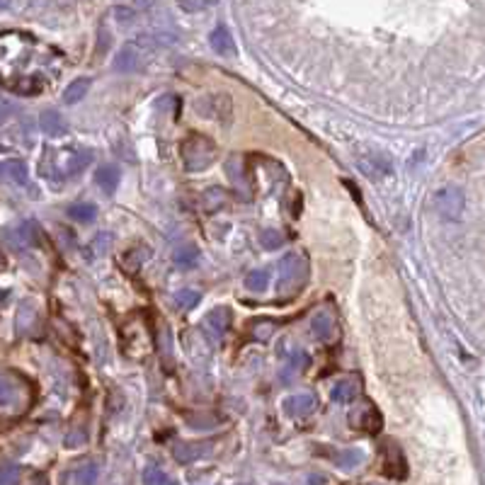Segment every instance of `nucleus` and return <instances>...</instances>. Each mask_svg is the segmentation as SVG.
Returning a JSON list of instances; mask_svg holds the SVG:
<instances>
[{
    "label": "nucleus",
    "instance_id": "obj_1",
    "mask_svg": "<svg viewBox=\"0 0 485 485\" xmlns=\"http://www.w3.org/2000/svg\"><path fill=\"white\" fill-rule=\"evenodd\" d=\"M242 170H245V185L252 194H272L287 182L284 168L272 158H250L242 163Z\"/></svg>",
    "mask_w": 485,
    "mask_h": 485
},
{
    "label": "nucleus",
    "instance_id": "obj_2",
    "mask_svg": "<svg viewBox=\"0 0 485 485\" xmlns=\"http://www.w3.org/2000/svg\"><path fill=\"white\" fill-rule=\"evenodd\" d=\"M61 156H63V158L58 161L54 151H46L44 163H41V175L49 177V182H51V180L61 182V180H66V177L78 175V173H82V170H85L87 165H90V161H92V151L78 149V146H73V149H66V151L61 153Z\"/></svg>",
    "mask_w": 485,
    "mask_h": 485
},
{
    "label": "nucleus",
    "instance_id": "obj_3",
    "mask_svg": "<svg viewBox=\"0 0 485 485\" xmlns=\"http://www.w3.org/2000/svg\"><path fill=\"white\" fill-rule=\"evenodd\" d=\"M180 156H182V165H185L187 173H202V170L211 168V163L216 161L218 149L209 136L189 134L180 144Z\"/></svg>",
    "mask_w": 485,
    "mask_h": 485
},
{
    "label": "nucleus",
    "instance_id": "obj_4",
    "mask_svg": "<svg viewBox=\"0 0 485 485\" xmlns=\"http://www.w3.org/2000/svg\"><path fill=\"white\" fill-rule=\"evenodd\" d=\"M279 297L284 299H294L301 289L306 287L309 282V260L306 255H299V252H289V255L282 257L279 262Z\"/></svg>",
    "mask_w": 485,
    "mask_h": 485
},
{
    "label": "nucleus",
    "instance_id": "obj_5",
    "mask_svg": "<svg viewBox=\"0 0 485 485\" xmlns=\"http://www.w3.org/2000/svg\"><path fill=\"white\" fill-rule=\"evenodd\" d=\"M347 420H350V427L359 430V432H366V435H378L383 427L381 412H378L376 405L369 403V400L362 405H357V407H352Z\"/></svg>",
    "mask_w": 485,
    "mask_h": 485
},
{
    "label": "nucleus",
    "instance_id": "obj_6",
    "mask_svg": "<svg viewBox=\"0 0 485 485\" xmlns=\"http://www.w3.org/2000/svg\"><path fill=\"white\" fill-rule=\"evenodd\" d=\"M311 333L318 342H325V345H330V342L337 340V335H340V325H337V316L330 306L318 309L316 313H313Z\"/></svg>",
    "mask_w": 485,
    "mask_h": 485
},
{
    "label": "nucleus",
    "instance_id": "obj_7",
    "mask_svg": "<svg viewBox=\"0 0 485 485\" xmlns=\"http://www.w3.org/2000/svg\"><path fill=\"white\" fill-rule=\"evenodd\" d=\"M41 233L39 226L34 221H20L15 226L5 228V240L13 250H27V247H34L39 242Z\"/></svg>",
    "mask_w": 485,
    "mask_h": 485
},
{
    "label": "nucleus",
    "instance_id": "obj_8",
    "mask_svg": "<svg viewBox=\"0 0 485 485\" xmlns=\"http://www.w3.org/2000/svg\"><path fill=\"white\" fill-rule=\"evenodd\" d=\"M435 206L442 216L449 218V221H457L464 211V192L457 187H444L435 194Z\"/></svg>",
    "mask_w": 485,
    "mask_h": 485
},
{
    "label": "nucleus",
    "instance_id": "obj_9",
    "mask_svg": "<svg viewBox=\"0 0 485 485\" xmlns=\"http://www.w3.org/2000/svg\"><path fill=\"white\" fill-rule=\"evenodd\" d=\"M383 473L393 481H403L407 476V461L395 442H386L383 447Z\"/></svg>",
    "mask_w": 485,
    "mask_h": 485
},
{
    "label": "nucleus",
    "instance_id": "obj_10",
    "mask_svg": "<svg viewBox=\"0 0 485 485\" xmlns=\"http://www.w3.org/2000/svg\"><path fill=\"white\" fill-rule=\"evenodd\" d=\"M316 395L313 393H294L289 398H284L282 410L287 412L289 417H309L311 412H316Z\"/></svg>",
    "mask_w": 485,
    "mask_h": 485
},
{
    "label": "nucleus",
    "instance_id": "obj_11",
    "mask_svg": "<svg viewBox=\"0 0 485 485\" xmlns=\"http://www.w3.org/2000/svg\"><path fill=\"white\" fill-rule=\"evenodd\" d=\"M144 68V49L139 44H127L114 58V70L119 73H136V70Z\"/></svg>",
    "mask_w": 485,
    "mask_h": 485
},
{
    "label": "nucleus",
    "instance_id": "obj_12",
    "mask_svg": "<svg viewBox=\"0 0 485 485\" xmlns=\"http://www.w3.org/2000/svg\"><path fill=\"white\" fill-rule=\"evenodd\" d=\"M359 170H362L364 175L369 177H383V175H391V161H388L386 156H381V153L376 151H366L359 156Z\"/></svg>",
    "mask_w": 485,
    "mask_h": 485
},
{
    "label": "nucleus",
    "instance_id": "obj_13",
    "mask_svg": "<svg viewBox=\"0 0 485 485\" xmlns=\"http://www.w3.org/2000/svg\"><path fill=\"white\" fill-rule=\"evenodd\" d=\"M211 452V442H180L173 449V457L180 464H192V461L204 459Z\"/></svg>",
    "mask_w": 485,
    "mask_h": 485
},
{
    "label": "nucleus",
    "instance_id": "obj_14",
    "mask_svg": "<svg viewBox=\"0 0 485 485\" xmlns=\"http://www.w3.org/2000/svg\"><path fill=\"white\" fill-rule=\"evenodd\" d=\"M230 323H233V313H230V309H226V306H216V309L209 311V316H206V330H209V335H214L216 340L221 335L228 333Z\"/></svg>",
    "mask_w": 485,
    "mask_h": 485
},
{
    "label": "nucleus",
    "instance_id": "obj_15",
    "mask_svg": "<svg viewBox=\"0 0 485 485\" xmlns=\"http://www.w3.org/2000/svg\"><path fill=\"white\" fill-rule=\"evenodd\" d=\"M0 180L10 185L25 187L29 182V170L25 161H0Z\"/></svg>",
    "mask_w": 485,
    "mask_h": 485
},
{
    "label": "nucleus",
    "instance_id": "obj_16",
    "mask_svg": "<svg viewBox=\"0 0 485 485\" xmlns=\"http://www.w3.org/2000/svg\"><path fill=\"white\" fill-rule=\"evenodd\" d=\"M362 393V378L357 374L345 376L342 381H337L333 386V400L335 403H350L357 395Z\"/></svg>",
    "mask_w": 485,
    "mask_h": 485
},
{
    "label": "nucleus",
    "instance_id": "obj_17",
    "mask_svg": "<svg viewBox=\"0 0 485 485\" xmlns=\"http://www.w3.org/2000/svg\"><path fill=\"white\" fill-rule=\"evenodd\" d=\"M39 127H41V132H44L46 136H51V139H58V136H66L68 134V122L63 119L61 112H56V110L41 112Z\"/></svg>",
    "mask_w": 485,
    "mask_h": 485
},
{
    "label": "nucleus",
    "instance_id": "obj_18",
    "mask_svg": "<svg viewBox=\"0 0 485 485\" xmlns=\"http://www.w3.org/2000/svg\"><path fill=\"white\" fill-rule=\"evenodd\" d=\"M119 180H122V170L117 163H105L97 168V173H95V182H97V187L102 189L105 194H112L117 187H119Z\"/></svg>",
    "mask_w": 485,
    "mask_h": 485
},
{
    "label": "nucleus",
    "instance_id": "obj_19",
    "mask_svg": "<svg viewBox=\"0 0 485 485\" xmlns=\"http://www.w3.org/2000/svg\"><path fill=\"white\" fill-rule=\"evenodd\" d=\"M68 478L70 485H95L100 478V464L97 461H82V464L70 469Z\"/></svg>",
    "mask_w": 485,
    "mask_h": 485
},
{
    "label": "nucleus",
    "instance_id": "obj_20",
    "mask_svg": "<svg viewBox=\"0 0 485 485\" xmlns=\"http://www.w3.org/2000/svg\"><path fill=\"white\" fill-rule=\"evenodd\" d=\"M209 44H211V49H214L218 56H235V41H233L230 32L223 25L211 29Z\"/></svg>",
    "mask_w": 485,
    "mask_h": 485
},
{
    "label": "nucleus",
    "instance_id": "obj_21",
    "mask_svg": "<svg viewBox=\"0 0 485 485\" xmlns=\"http://www.w3.org/2000/svg\"><path fill=\"white\" fill-rule=\"evenodd\" d=\"M226 202H228L226 189L218 187V185L206 187L202 192V209L206 211V214H216L218 209H223V206H226Z\"/></svg>",
    "mask_w": 485,
    "mask_h": 485
},
{
    "label": "nucleus",
    "instance_id": "obj_22",
    "mask_svg": "<svg viewBox=\"0 0 485 485\" xmlns=\"http://www.w3.org/2000/svg\"><path fill=\"white\" fill-rule=\"evenodd\" d=\"M110 247H112V233H107V230H102V233H97V235H95V238L85 245V250H82V257H85L87 262H90V260H100V257L107 255Z\"/></svg>",
    "mask_w": 485,
    "mask_h": 485
},
{
    "label": "nucleus",
    "instance_id": "obj_23",
    "mask_svg": "<svg viewBox=\"0 0 485 485\" xmlns=\"http://www.w3.org/2000/svg\"><path fill=\"white\" fill-rule=\"evenodd\" d=\"M199 257H202V250H199L194 242H182V245L173 252L175 265L177 267H185V270L194 267V265L199 262Z\"/></svg>",
    "mask_w": 485,
    "mask_h": 485
},
{
    "label": "nucleus",
    "instance_id": "obj_24",
    "mask_svg": "<svg viewBox=\"0 0 485 485\" xmlns=\"http://www.w3.org/2000/svg\"><path fill=\"white\" fill-rule=\"evenodd\" d=\"M66 214H68V218H73V221L87 223V221H95V216H97V206L90 204V202H75V204L68 206Z\"/></svg>",
    "mask_w": 485,
    "mask_h": 485
},
{
    "label": "nucleus",
    "instance_id": "obj_25",
    "mask_svg": "<svg viewBox=\"0 0 485 485\" xmlns=\"http://www.w3.org/2000/svg\"><path fill=\"white\" fill-rule=\"evenodd\" d=\"M87 90H90V78H75L66 90H63V102H68V105L80 102V100L87 95Z\"/></svg>",
    "mask_w": 485,
    "mask_h": 485
},
{
    "label": "nucleus",
    "instance_id": "obj_26",
    "mask_svg": "<svg viewBox=\"0 0 485 485\" xmlns=\"http://www.w3.org/2000/svg\"><path fill=\"white\" fill-rule=\"evenodd\" d=\"M34 323H37V313H34V309L29 304H22L20 306V311H17V333L20 335H27V333H32V328H34Z\"/></svg>",
    "mask_w": 485,
    "mask_h": 485
},
{
    "label": "nucleus",
    "instance_id": "obj_27",
    "mask_svg": "<svg viewBox=\"0 0 485 485\" xmlns=\"http://www.w3.org/2000/svg\"><path fill=\"white\" fill-rule=\"evenodd\" d=\"M199 301H202V294H199L197 289H180V292H175V304L180 306L182 311L194 309Z\"/></svg>",
    "mask_w": 485,
    "mask_h": 485
},
{
    "label": "nucleus",
    "instance_id": "obj_28",
    "mask_svg": "<svg viewBox=\"0 0 485 485\" xmlns=\"http://www.w3.org/2000/svg\"><path fill=\"white\" fill-rule=\"evenodd\" d=\"M270 284V272L267 270H252L250 275L245 277V287L250 292H265Z\"/></svg>",
    "mask_w": 485,
    "mask_h": 485
},
{
    "label": "nucleus",
    "instance_id": "obj_29",
    "mask_svg": "<svg viewBox=\"0 0 485 485\" xmlns=\"http://www.w3.org/2000/svg\"><path fill=\"white\" fill-rule=\"evenodd\" d=\"M335 464L345 471L357 469V466L362 464V452H359V449H345V452H340V457L335 459Z\"/></svg>",
    "mask_w": 485,
    "mask_h": 485
},
{
    "label": "nucleus",
    "instance_id": "obj_30",
    "mask_svg": "<svg viewBox=\"0 0 485 485\" xmlns=\"http://www.w3.org/2000/svg\"><path fill=\"white\" fill-rule=\"evenodd\" d=\"M260 245H262L265 250H279L284 245V235L277 228H265L262 233H260Z\"/></svg>",
    "mask_w": 485,
    "mask_h": 485
},
{
    "label": "nucleus",
    "instance_id": "obj_31",
    "mask_svg": "<svg viewBox=\"0 0 485 485\" xmlns=\"http://www.w3.org/2000/svg\"><path fill=\"white\" fill-rule=\"evenodd\" d=\"M275 321H255L252 323V328H250V335H252V340H257V342H267L272 335H275Z\"/></svg>",
    "mask_w": 485,
    "mask_h": 485
},
{
    "label": "nucleus",
    "instance_id": "obj_32",
    "mask_svg": "<svg viewBox=\"0 0 485 485\" xmlns=\"http://www.w3.org/2000/svg\"><path fill=\"white\" fill-rule=\"evenodd\" d=\"M15 400H17V388L13 386V381L0 376V405L10 407V405H15Z\"/></svg>",
    "mask_w": 485,
    "mask_h": 485
},
{
    "label": "nucleus",
    "instance_id": "obj_33",
    "mask_svg": "<svg viewBox=\"0 0 485 485\" xmlns=\"http://www.w3.org/2000/svg\"><path fill=\"white\" fill-rule=\"evenodd\" d=\"M87 442V432L85 430H73V432H68L66 435V439H63V444H66L68 449H78V447H82Z\"/></svg>",
    "mask_w": 485,
    "mask_h": 485
},
{
    "label": "nucleus",
    "instance_id": "obj_34",
    "mask_svg": "<svg viewBox=\"0 0 485 485\" xmlns=\"http://www.w3.org/2000/svg\"><path fill=\"white\" fill-rule=\"evenodd\" d=\"M20 481V469L17 466H3L0 469V485H17Z\"/></svg>",
    "mask_w": 485,
    "mask_h": 485
},
{
    "label": "nucleus",
    "instance_id": "obj_35",
    "mask_svg": "<svg viewBox=\"0 0 485 485\" xmlns=\"http://www.w3.org/2000/svg\"><path fill=\"white\" fill-rule=\"evenodd\" d=\"M185 13H202L204 8H209V0H177Z\"/></svg>",
    "mask_w": 485,
    "mask_h": 485
},
{
    "label": "nucleus",
    "instance_id": "obj_36",
    "mask_svg": "<svg viewBox=\"0 0 485 485\" xmlns=\"http://www.w3.org/2000/svg\"><path fill=\"white\" fill-rule=\"evenodd\" d=\"M289 364H292L297 371H304V369H309V366H311V357L306 352H294L292 357H289Z\"/></svg>",
    "mask_w": 485,
    "mask_h": 485
},
{
    "label": "nucleus",
    "instance_id": "obj_37",
    "mask_svg": "<svg viewBox=\"0 0 485 485\" xmlns=\"http://www.w3.org/2000/svg\"><path fill=\"white\" fill-rule=\"evenodd\" d=\"M163 478V473L156 469V466H151V469H146L144 473V485H158Z\"/></svg>",
    "mask_w": 485,
    "mask_h": 485
},
{
    "label": "nucleus",
    "instance_id": "obj_38",
    "mask_svg": "<svg viewBox=\"0 0 485 485\" xmlns=\"http://www.w3.org/2000/svg\"><path fill=\"white\" fill-rule=\"evenodd\" d=\"M15 114V107L10 102H5V100H0V124L5 119H10V117Z\"/></svg>",
    "mask_w": 485,
    "mask_h": 485
},
{
    "label": "nucleus",
    "instance_id": "obj_39",
    "mask_svg": "<svg viewBox=\"0 0 485 485\" xmlns=\"http://www.w3.org/2000/svg\"><path fill=\"white\" fill-rule=\"evenodd\" d=\"M114 15L119 17L122 25H127V22H134V10H129V8H117Z\"/></svg>",
    "mask_w": 485,
    "mask_h": 485
},
{
    "label": "nucleus",
    "instance_id": "obj_40",
    "mask_svg": "<svg viewBox=\"0 0 485 485\" xmlns=\"http://www.w3.org/2000/svg\"><path fill=\"white\" fill-rule=\"evenodd\" d=\"M309 485H325V478L323 476H316V473H311V476H309Z\"/></svg>",
    "mask_w": 485,
    "mask_h": 485
},
{
    "label": "nucleus",
    "instance_id": "obj_41",
    "mask_svg": "<svg viewBox=\"0 0 485 485\" xmlns=\"http://www.w3.org/2000/svg\"><path fill=\"white\" fill-rule=\"evenodd\" d=\"M153 3H156V0H136V5H139V8H151Z\"/></svg>",
    "mask_w": 485,
    "mask_h": 485
},
{
    "label": "nucleus",
    "instance_id": "obj_42",
    "mask_svg": "<svg viewBox=\"0 0 485 485\" xmlns=\"http://www.w3.org/2000/svg\"><path fill=\"white\" fill-rule=\"evenodd\" d=\"M158 485H177L175 481H173V478H168V476H163L161 478V483H158Z\"/></svg>",
    "mask_w": 485,
    "mask_h": 485
},
{
    "label": "nucleus",
    "instance_id": "obj_43",
    "mask_svg": "<svg viewBox=\"0 0 485 485\" xmlns=\"http://www.w3.org/2000/svg\"><path fill=\"white\" fill-rule=\"evenodd\" d=\"M5 267H8V260H5V255L0 252V272H3Z\"/></svg>",
    "mask_w": 485,
    "mask_h": 485
},
{
    "label": "nucleus",
    "instance_id": "obj_44",
    "mask_svg": "<svg viewBox=\"0 0 485 485\" xmlns=\"http://www.w3.org/2000/svg\"><path fill=\"white\" fill-rule=\"evenodd\" d=\"M10 5V0H0V10H5Z\"/></svg>",
    "mask_w": 485,
    "mask_h": 485
},
{
    "label": "nucleus",
    "instance_id": "obj_45",
    "mask_svg": "<svg viewBox=\"0 0 485 485\" xmlns=\"http://www.w3.org/2000/svg\"><path fill=\"white\" fill-rule=\"evenodd\" d=\"M37 485H46V481L44 478H37Z\"/></svg>",
    "mask_w": 485,
    "mask_h": 485
}]
</instances>
